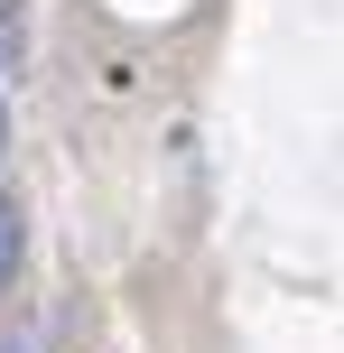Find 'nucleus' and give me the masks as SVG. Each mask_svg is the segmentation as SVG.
Returning <instances> with one entry per match:
<instances>
[{
    "mask_svg": "<svg viewBox=\"0 0 344 353\" xmlns=\"http://www.w3.org/2000/svg\"><path fill=\"white\" fill-rule=\"evenodd\" d=\"M19 251H28V223H19V205H10V195H0V288H10Z\"/></svg>",
    "mask_w": 344,
    "mask_h": 353,
    "instance_id": "1",
    "label": "nucleus"
},
{
    "mask_svg": "<svg viewBox=\"0 0 344 353\" xmlns=\"http://www.w3.org/2000/svg\"><path fill=\"white\" fill-rule=\"evenodd\" d=\"M10 65H19V19L0 10V74H10Z\"/></svg>",
    "mask_w": 344,
    "mask_h": 353,
    "instance_id": "2",
    "label": "nucleus"
},
{
    "mask_svg": "<svg viewBox=\"0 0 344 353\" xmlns=\"http://www.w3.org/2000/svg\"><path fill=\"white\" fill-rule=\"evenodd\" d=\"M0 353H47V335H37V325H19V335L0 344Z\"/></svg>",
    "mask_w": 344,
    "mask_h": 353,
    "instance_id": "3",
    "label": "nucleus"
},
{
    "mask_svg": "<svg viewBox=\"0 0 344 353\" xmlns=\"http://www.w3.org/2000/svg\"><path fill=\"white\" fill-rule=\"evenodd\" d=\"M0 149H10V112H0Z\"/></svg>",
    "mask_w": 344,
    "mask_h": 353,
    "instance_id": "4",
    "label": "nucleus"
}]
</instances>
